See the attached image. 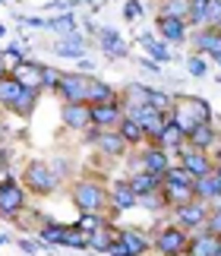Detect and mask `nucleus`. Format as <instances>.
<instances>
[{"instance_id": "nucleus-25", "label": "nucleus", "mask_w": 221, "mask_h": 256, "mask_svg": "<svg viewBox=\"0 0 221 256\" xmlns=\"http://www.w3.org/2000/svg\"><path fill=\"white\" fill-rule=\"evenodd\" d=\"M130 190H133L136 196H148V193H158L162 190V177L148 174V171H139V174H130Z\"/></svg>"}, {"instance_id": "nucleus-1", "label": "nucleus", "mask_w": 221, "mask_h": 256, "mask_svg": "<svg viewBox=\"0 0 221 256\" xmlns=\"http://www.w3.org/2000/svg\"><path fill=\"white\" fill-rule=\"evenodd\" d=\"M170 120L184 130V136H190V133H193V126L212 124V104H208L206 98H196V95H174Z\"/></svg>"}, {"instance_id": "nucleus-2", "label": "nucleus", "mask_w": 221, "mask_h": 256, "mask_svg": "<svg viewBox=\"0 0 221 256\" xmlns=\"http://www.w3.org/2000/svg\"><path fill=\"white\" fill-rule=\"evenodd\" d=\"M70 193H73L79 215L82 212H108V186L98 184L95 177H79Z\"/></svg>"}, {"instance_id": "nucleus-23", "label": "nucleus", "mask_w": 221, "mask_h": 256, "mask_svg": "<svg viewBox=\"0 0 221 256\" xmlns=\"http://www.w3.org/2000/svg\"><path fill=\"white\" fill-rule=\"evenodd\" d=\"M193 200L206 202V206H215V202L221 200V184H218V177H215V174L196 177V184H193Z\"/></svg>"}, {"instance_id": "nucleus-12", "label": "nucleus", "mask_w": 221, "mask_h": 256, "mask_svg": "<svg viewBox=\"0 0 221 256\" xmlns=\"http://www.w3.org/2000/svg\"><path fill=\"white\" fill-rule=\"evenodd\" d=\"M95 38H98V48H102V54L104 57H110V60H126L130 57V44L124 42V35L117 32V28H98L95 32Z\"/></svg>"}, {"instance_id": "nucleus-17", "label": "nucleus", "mask_w": 221, "mask_h": 256, "mask_svg": "<svg viewBox=\"0 0 221 256\" xmlns=\"http://www.w3.org/2000/svg\"><path fill=\"white\" fill-rule=\"evenodd\" d=\"M186 256H221V238L208 231H193L186 244Z\"/></svg>"}, {"instance_id": "nucleus-8", "label": "nucleus", "mask_w": 221, "mask_h": 256, "mask_svg": "<svg viewBox=\"0 0 221 256\" xmlns=\"http://www.w3.org/2000/svg\"><path fill=\"white\" fill-rule=\"evenodd\" d=\"M88 114H92V126L98 130H117V124L124 120V104H120V98L104 104H88Z\"/></svg>"}, {"instance_id": "nucleus-11", "label": "nucleus", "mask_w": 221, "mask_h": 256, "mask_svg": "<svg viewBox=\"0 0 221 256\" xmlns=\"http://www.w3.org/2000/svg\"><path fill=\"white\" fill-rule=\"evenodd\" d=\"M193 44V51L199 57H212V54H221V26H206V28H196L193 35L186 38Z\"/></svg>"}, {"instance_id": "nucleus-39", "label": "nucleus", "mask_w": 221, "mask_h": 256, "mask_svg": "<svg viewBox=\"0 0 221 256\" xmlns=\"http://www.w3.org/2000/svg\"><path fill=\"white\" fill-rule=\"evenodd\" d=\"M202 231L221 238V209H218V206H212V209H208V218H206V228H202Z\"/></svg>"}, {"instance_id": "nucleus-9", "label": "nucleus", "mask_w": 221, "mask_h": 256, "mask_svg": "<svg viewBox=\"0 0 221 256\" xmlns=\"http://www.w3.org/2000/svg\"><path fill=\"white\" fill-rule=\"evenodd\" d=\"M155 35L164 44H186L190 38V26L186 19H174V16H158L155 19Z\"/></svg>"}, {"instance_id": "nucleus-4", "label": "nucleus", "mask_w": 221, "mask_h": 256, "mask_svg": "<svg viewBox=\"0 0 221 256\" xmlns=\"http://www.w3.org/2000/svg\"><path fill=\"white\" fill-rule=\"evenodd\" d=\"M22 186H28V190L38 193V196H51L57 186H60V177H57L51 168H48L42 158H35V162H28V164H26Z\"/></svg>"}, {"instance_id": "nucleus-10", "label": "nucleus", "mask_w": 221, "mask_h": 256, "mask_svg": "<svg viewBox=\"0 0 221 256\" xmlns=\"http://www.w3.org/2000/svg\"><path fill=\"white\" fill-rule=\"evenodd\" d=\"M88 140H92V146L104 155V158H120V155H126V142L120 140L117 130H98V126H92Z\"/></svg>"}, {"instance_id": "nucleus-51", "label": "nucleus", "mask_w": 221, "mask_h": 256, "mask_svg": "<svg viewBox=\"0 0 221 256\" xmlns=\"http://www.w3.org/2000/svg\"><path fill=\"white\" fill-rule=\"evenodd\" d=\"M212 60H215V66H221V54H212Z\"/></svg>"}, {"instance_id": "nucleus-42", "label": "nucleus", "mask_w": 221, "mask_h": 256, "mask_svg": "<svg viewBox=\"0 0 221 256\" xmlns=\"http://www.w3.org/2000/svg\"><path fill=\"white\" fill-rule=\"evenodd\" d=\"M0 57H10V60H13V64H19V60H26V51H22V48H19V44H10V48H6V51L0 54Z\"/></svg>"}, {"instance_id": "nucleus-3", "label": "nucleus", "mask_w": 221, "mask_h": 256, "mask_svg": "<svg viewBox=\"0 0 221 256\" xmlns=\"http://www.w3.org/2000/svg\"><path fill=\"white\" fill-rule=\"evenodd\" d=\"M186 244H190V234L177 224H162L152 238V250L158 256H186Z\"/></svg>"}, {"instance_id": "nucleus-19", "label": "nucleus", "mask_w": 221, "mask_h": 256, "mask_svg": "<svg viewBox=\"0 0 221 256\" xmlns=\"http://www.w3.org/2000/svg\"><path fill=\"white\" fill-rule=\"evenodd\" d=\"M86 48H88V38H86L82 32H73V35L60 38L51 51H54L57 57H66V60H82V57H86Z\"/></svg>"}, {"instance_id": "nucleus-26", "label": "nucleus", "mask_w": 221, "mask_h": 256, "mask_svg": "<svg viewBox=\"0 0 221 256\" xmlns=\"http://www.w3.org/2000/svg\"><path fill=\"white\" fill-rule=\"evenodd\" d=\"M117 133H120V140L126 142V149H139V146L146 142V133H142V126L133 124L130 117H124V120L117 124Z\"/></svg>"}, {"instance_id": "nucleus-15", "label": "nucleus", "mask_w": 221, "mask_h": 256, "mask_svg": "<svg viewBox=\"0 0 221 256\" xmlns=\"http://www.w3.org/2000/svg\"><path fill=\"white\" fill-rule=\"evenodd\" d=\"M108 206L114 212H130V209H136L139 206V196L130 190V180L124 177V180H114L110 184V190H108Z\"/></svg>"}, {"instance_id": "nucleus-34", "label": "nucleus", "mask_w": 221, "mask_h": 256, "mask_svg": "<svg viewBox=\"0 0 221 256\" xmlns=\"http://www.w3.org/2000/svg\"><path fill=\"white\" fill-rule=\"evenodd\" d=\"M190 0H158V16H174V19H186Z\"/></svg>"}, {"instance_id": "nucleus-21", "label": "nucleus", "mask_w": 221, "mask_h": 256, "mask_svg": "<svg viewBox=\"0 0 221 256\" xmlns=\"http://www.w3.org/2000/svg\"><path fill=\"white\" fill-rule=\"evenodd\" d=\"M60 117H64V124L70 126V130H88V126H92V114H88V104L86 102H70V104H64Z\"/></svg>"}, {"instance_id": "nucleus-7", "label": "nucleus", "mask_w": 221, "mask_h": 256, "mask_svg": "<svg viewBox=\"0 0 221 256\" xmlns=\"http://www.w3.org/2000/svg\"><path fill=\"white\" fill-rule=\"evenodd\" d=\"M177 164L186 174H193V177H206V174H212V168H215V162L208 158V152H199L190 142H184L177 149Z\"/></svg>"}, {"instance_id": "nucleus-18", "label": "nucleus", "mask_w": 221, "mask_h": 256, "mask_svg": "<svg viewBox=\"0 0 221 256\" xmlns=\"http://www.w3.org/2000/svg\"><path fill=\"white\" fill-rule=\"evenodd\" d=\"M117 240L130 250V256H146L152 250V238L139 228H117Z\"/></svg>"}, {"instance_id": "nucleus-54", "label": "nucleus", "mask_w": 221, "mask_h": 256, "mask_svg": "<svg viewBox=\"0 0 221 256\" xmlns=\"http://www.w3.org/2000/svg\"><path fill=\"white\" fill-rule=\"evenodd\" d=\"M0 4H4V0H0Z\"/></svg>"}, {"instance_id": "nucleus-33", "label": "nucleus", "mask_w": 221, "mask_h": 256, "mask_svg": "<svg viewBox=\"0 0 221 256\" xmlns=\"http://www.w3.org/2000/svg\"><path fill=\"white\" fill-rule=\"evenodd\" d=\"M48 28H54V32H57L60 38H66V35L79 32V22H76V16H73V13H64V16L48 19Z\"/></svg>"}, {"instance_id": "nucleus-36", "label": "nucleus", "mask_w": 221, "mask_h": 256, "mask_svg": "<svg viewBox=\"0 0 221 256\" xmlns=\"http://www.w3.org/2000/svg\"><path fill=\"white\" fill-rule=\"evenodd\" d=\"M64 247H73V250H88V240H86V234L76 228H66V238H64Z\"/></svg>"}, {"instance_id": "nucleus-14", "label": "nucleus", "mask_w": 221, "mask_h": 256, "mask_svg": "<svg viewBox=\"0 0 221 256\" xmlns=\"http://www.w3.org/2000/svg\"><path fill=\"white\" fill-rule=\"evenodd\" d=\"M88 80H92V76H82V73H64L54 92L64 98V104H70V102H86Z\"/></svg>"}, {"instance_id": "nucleus-5", "label": "nucleus", "mask_w": 221, "mask_h": 256, "mask_svg": "<svg viewBox=\"0 0 221 256\" xmlns=\"http://www.w3.org/2000/svg\"><path fill=\"white\" fill-rule=\"evenodd\" d=\"M208 209L212 206H206V202H199V200H190L184 206H174V224L177 228H184L186 234H193V231H202L206 228V218H208Z\"/></svg>"}, {"instance_id": "nucleus-20", "label": "nucleus", "mask_w": 221, "mask_h": 256, "mask_svg": "<svg viewBox=\"0 0 221 256\" xmlns=\"http://www.w3.org/2000/svg\"><path fill=\"white\" fill-rule=\"evenodd\" d=\"M136 44H142V51L152 57L155 64H170L174 60V54H170V44H164L158 35H152V32H139L136 35Z\"/></svg>"}, {"instance_id": "nucleus-27", "label": "nucleus", "mask_w": 221, "mask_h": 256, "mask_svg": "<svg viewBox=\"0 0 221 256\" xmlns=\"http://www.w3.org/2000/svg\"><path fill=\"white\" fill-rule=\"evenodd\" d=\"M86 240H88V250H92V253H108L110 244L117 240V228H114V224H108V228H102V231L86 234Z\"/></svg>"}, {"instance_id": "nucleus-37", "label": "nucleus", "mask_w": 221, "mask_h": 256, "mask_svg": "<svg viewBox=\"0 0 221 256\" xmlns=\"http://www.w3.org/2000/svg\"><path fill=\"white\" fill-rule=\"evenodd\" d=\"M139 202H142L148 212H162V209H168V202H164L162 190H158V193H148V196H139Z\"/></svg>"}, {"instance_id": "nucleus-22", "label": "nucleus", "mask_w": 221, "mask_h": 256, "mask_svg": "<svg viewBox=\"0 0 221 256\" xmlns=\"http://www.w3.org/2000/svg\"><path fill=\"white\" fill-rule=\"evenodd\" d=\"M186 142L199 152H212L221 142V133L215 130V124H199V126H193V133L186 136Z\"/></svg>"}, {"instance_id": "nucleus-13", "label": "nucleus", "mask_w": 221, "mask_h": 256, "mask_svg": "<svg viewBox=\"0 0 221 256\" xmlns=\"http://www.w3.org/2000/svg\"><path fill=\"white\" fill-rule=\"evenodd\" d=\"M139 158H142V171L155 174V177H162L170 164H174V162H170V152L162 149V146H152V142L139 146Z\"/></svg>"}, {"instance_id": "nucleus-32", "label": "nucleus", "mask_w": 221, "mask_h": 256, "mask_svg": "<svg viewBox=\"0 0 221 256\" xmlns=\"http://www.w3.org/2000/svg\"><path fill=\"white\" fill-rule=\"evenodd\" d=\"M35 104H38V88H26V86H22V92H19L16 104H13V114L28 117V114L35 111Z\"/></svg>"}, {"instance_id": "nucleus-48", "label": "nucleus", "mask_w": 221, "mask_h": 256, "mask_svg": "<svg viewBox=\"0 0 221 256\" xmlns=\"http://www.w3.org/2000/svg\"><path fill=\"white\" fill-rule=\"evenodd\" d=\"M6 73H10V70H6V64H4V57H0V80H4Z\"/></svg>"}, {"instance_id": "nucleus-29", "label": "nucleus", "mask_w": 221, "mask_h": 256, "mask_svg": "<svg viewBox=\"0 0 221 256\" xmlns=\"http://www.w3.org/2000/svg\"><path fill=\"white\" fill-rule=\"evenodd\" d=\"M19 92H22V86L16 82V76H4L0 80V108L4 111H13V104H16V98H19Z\"/></svg>"}, {"instance_id": "nucleus-31", "label": "nucleus", "mask_w": 221, "mask_h": 256, "mask_svg": "<svg viewBox=\"0 0 221 256\" xmlns=\"http://www.w3.org/2000/svg\"><path fill=\"white\" fill-rule=\"evenodd\" d=\"M108 218H104V212H82L79 215V222H76V228L82 231V234H92V231H102V228H108Z\"/></svg>"}, {"instance_id": "nucleus-47", "label": "nucleus", "mask_w": 221, "mask_h": 256, "mask_svg": "<svg viewBox=\"0 0 221 256\" xmlns=\"http://www.w3.org/2000/svg\"><path fill=\"white\" fill-rule=\"evenodd\" d=\"M6 168H10V152L0 149V171H6Z\"/></svg>"}, {"instance_id": "nucleus-49", "label": "nucleus", "mask_w": 221, "mask_h": 256, "mask_svg": "<svg viewBox=\"0 0 221 256\" xmlns=\"http://www.w3.org/2000/svg\"><path fill=\"white\" fill-rule=\"evenodd\" d=\"M212 174L218 177V184H221V162H218V164H215V168H212Z\"/></svg>"}, {"instance_id": "nucleus-35", "label": "nucleus", "mask_w": 221, "mask_h": 256, "mask_svg": "<svg viewBox=\"0 0 221 256\" xmlns=\"http://www.w3.org/2000/svg\"><path fill=\"white\" fill-rule=\"evenodd\" d=\"M60 76H64V70H54V66H42V92H54L57 82H60Z\"/></svg>"}, {"instance_id": "nucleus-43", "label": "nucleus", "mask_w": 221, "mask_h": 256, "mask_svg": "<svg viewBox=\"0 0 221 256\" xmlns=\"http://www.w3.org/2000/svg\"><path fill=\"white\" fill-rule=\"evenodd\" d=\"M139 66H142L146 73H162V64H155L152 57H139Z\"/></svg>"}, {"instance_id": "nucleus-50", "label": "nucleus", "mask_w": 221, "mask_h": 256, "mask_svg": "<svg viewBox=\"0 0 221 256\" xmlns=\"http://www.w3.org/2000/svg\"><path fill=\"white\" fill-rule=\"evenodd\" d=\"M13 238H10V234H0V247H4V244H10Z\"/></svg>"}, {"instance_id": "nucleus-6", "label": "nucleus", "mask_w": 221, "mask_h": 256, "mask_svg": "<svg viewBox=\"0 0 221 256\" xmlns=\"http://www.w3.org/2000/svg\"><path fill=\"white\" fill-rule=\"evenodd\" d=\"M26 209V186L16 184L13 177L0 180V218H16Z\"/></svg>"}, {"instance_id": "nucleus-24", "label": "nucleus", "mask_w": 221, "mask_h": 256, "mask_svg": "<svg viewBox=\"0 0 221 256\" xmlns=\"http://www.w3.org/2000/svg\"><path fill=\"white\" fill-rule=\"evenodd\" d=\"M117 98V88L104 82V80H88V88H86V104H104V102H114Z\"/></svg>"}, {"instance_id": "nucleus-52", "label": "nucleus", "mask_w": 221, "mask_h": 256, "mask_svg": "<svg viewBox=\"0 0 221 256\" xmlns=\"http://www.w3.org/2000/svg\"><path fill=\"white\" fill-rule=\"evenodd\" d=\"M0 38H6V26L4 22H0Z\"/></svg>"}, {"instance_id": "nucleus-30", "label": "nucleus", "mask_w": 221, "mask_h": 256, "mask_svg": "<svg viewBox=\"0 0 221 256\" xmlns=\"http://www.w3.org/2000/svg\"><path fill=\"white\" fill-rule=\"evenodd\" d=\"M146 104H148V108H155L158 114H170V111H174V95L164 92V88H152V86H148Z\"/></svg>"}, {"instance_id": "nucleus-38", "label": "nucleus", "mask_w": 221, "mask_h": 256, "mask_svg": "<svg viewBox=\"0 0 221 256\" xmlns=\"http://www.w3.org/2000/svg\"><path fill=\"white\" fill-rule=\"evenodd\" d=\"M139 16H146L142 0H126V4H124V19H126V22H136Z\"/></svg>"}, {"instance_id": "nucleus-40", "label": "nucleus", "mask_w": 221, "mask_h": 256, "mask_svg": "<svg viewBox=\"0 0 221 256\" xmlns=\"http://www.w3.org/2000/svg\"><path fill=\"white\" fill-rule=\"evenodd\" d=\"M206 26H221V0H208L206 4Z\"/></svg>"}, {"instance_id": "nucleus-53", "label": "nucleus", "mask_w": 221, "mask_h": 256, "mask_svg": "<svg viewBox=\"0 0 221 256\" xmlns=\"http://www.w3.org/2000/svg\"><path fill=\"white\" fill-rule=\"evenodd\" d=\"M215 206H218V209H221V200H218V202H215Z\"/></svg>"}, {"instance_id": "nucleus-46", "label": "nucleus", "mask_w": 221, "mask_h": 256, "mask_svg": "<svg viewBox=\"0 0 221 256\" xmlns=\"http://www.w3.org/2000/svg\"><path fill=\"white\" fill-rule=\"evenodd\" d=\"M79 4H88V6H92V13H98V10H102L95 0H70V6H79Z\"/></svg>"}, {"instance_id": "nucleus-44", "label": "nucleus", "mask_w": 221, "mask_h": 256, "mask_svg": "<svg viewBox=\"0 0 221 256\" xmlns=\"http://www.w3.org/2000/svg\"><path fill=\"white\" fill-rule=\"evenodd\" d=\"M76 73H82V76H92V73H95V60H88V57H82V60H79V66H76Z\"/></svg>"}, {"instance_id": "nucleus-16", "label": "nucleus", "mask_w": 221, "mask_h": 256, "mask_svg": "<svg viewBox=\"0 0 221 256\" xmlns=\"http://www.w3.org/2000/svg\"><path fill=\"white\" fill-rule=\"evenodd\" d=\"M42 60H19V64H13V70H10V76H16V82L19 86H26V88H38L42 92Z\"/></svg>"}, {"instance_id": "nucleus-45", "label": "nucleus", "mask_w": 221, "mask_h": 256, "mask_svg": "<svg viewBox=\"0 0 221 256\" xmlns=\"http://www.w3.org/2000/svg\"><path fill=\"white\" fill-rule=\"evenodd\" d=\"M104 256H130V250H126V247H124L120 240H114V244H110V250H108Z\"/></svg>"}, {"instance_id": "nucleus-41", "label": "nucleus", "mask_w": 221, "mask_h": 256, "mask_svg": "<svg viewBox=\"0 0 221 256\" xmlns=\"http://www.w3.org/2000/svg\"><path fill=\"white\" fill-rule=\"evenodd\" d=\"M186 70H190V76H206V73H208V64H206V57H199V54L186 57Z\"/></svg>"}, {"instance_id": "nucleus-28", "label": "nucleus", "mask_w": 221, "mask_h": 256, "mask_svg": "<svg viewBox=\"0 0 221 256\" xmlns=\"http://www.w3.org/2000/svg\"><path fill=\"white\" fill-rule=\"evenodd\" d=\"M64 238H66V224L48 222L38 228V244H44V247H64Z\"/></svg>"}]
</instances>
